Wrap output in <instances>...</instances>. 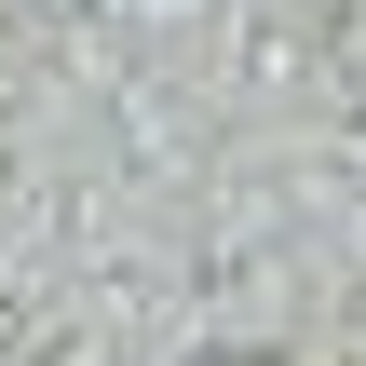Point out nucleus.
<instances>
[{
	"label": "nucleus",
	"instance_id": "1",
	"mask_svg": "<svg viewBox=\"0 0 366 366\" xmlns=\"http://www.w3.org/2000/svg\"><path fill=\"white\" fill-rule=\"evenodd\" d=\"M190 366H272V353H190Z\"/></svg>",
	"mask_w": 366,
	"mask_h": 366
}]
</instances>
